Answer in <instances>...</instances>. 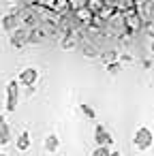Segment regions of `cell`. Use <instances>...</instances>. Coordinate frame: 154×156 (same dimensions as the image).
<instances>
[{
	"mask_svg": "<svg viewBox=\"0 0 154 156\" xmlns=\"http://www.w3.org/2000/svg\"><path fill=\"white\" fill-rule=\"evenodd\" d=\"M152 143H154V133H152L148 126H139V128L135 130V135H133V145H135V150L145 152V150L152 147Z\"/></svg>",
	"mask_w": 154,
	"mask_h": 156,
	"instance_id": "cell-1",
	"label": "cell"
},
{
	"mask_svg": "<svg viewBox=\"0 0 154 156\" xmlns=\"http://www.w3.org/2000/svg\"><path fill=\"white\" fill-rule=\"evenodd\" d=\"M30 32L32 30H28V28H15L13 32H9L11 37H9V43H11V47H15V49H22V47H26L28 43H30Z\"/></svg>",
	"mask_w": 154,
	"mask_h": 156,
	"instance_id": "cell-2",
	"label": "cell"
},
{
	"mask_svg": "<svg viewBox=\"0 0 154 156\" xmlns=\"http://www.w3.org/2000/svg\"><path fill=\"white\" fill-rule=\"evenodd\" d=\"M20 79L15 81V79H11L9 83H7V111L9 113H13L15 111V107H17V103H20Z\"/></svg>",
	"mask_w": 154,
	"mask_h": 156,
	"instance_id": "cell-3",
	"label": "cell"
},
{
	"mask_svg": "<svg viewBox=\"0 0 154 156\" xmlns=\"http://www.w3.org/2000/svg\"><path fill=\"white\" fill-rule=\"evenodd\" d=\"M124 20H126V28H128V32H135V30H141V26H143V17H141V13L139 11H135V9H131V11H126L124 13Z\"/></svg>",
	"mask_w": 154,
	"mask_h": 156,
	"instance_id": "cell-4",
	"label": "cell"
},
{
	"mask_svg": "<svg viewBox=\"0 0 154 156\" xmlns=\"http://www.w3.org/2000/svg\"><path fill=\"white\" fill-rule=\"evenodd\" d=\"M37 79H39V71H37L34 66H26V69H22V73H20V81H22V86H34Z\"/></svg>",
	"mask_w": 154,
	"mask_h": 156,
	"instance_id": "cell-5",
	"label": "cell"
},
{
	"mask_svg": "<svg viewBox=\"0 0 154 156\" xmlns=\"http://www.w3.org/2000/svg\"><path fill=\"white\" fill-rule=\"evenodd\" d=\"M94 141H96V145H109L111 143V135H109V130L103 124L94 126Z\"/></svg>",
	"mask_w": 154,
	"mask_h": 156,
	"instance_id": "cell-6",
	"label": "cell"
},
{
	"mask_svg": "<svg viewBox=\"0 0 154 156\" xmlns=\"http://www.w3.org/2000/svg\"><path fill=\"white\" fill-rule=\"evenodd\" d=\"M11 126L7 122V115H0V145H7L11 143Z\"/></svg>",
	"mask_w": 154,
	"mask_h": 156,
	"instance_id": "cell-7",
	"label": "cell"
},
{
	"mask_svg": "<svg viewBox=\"0 0 154 156\" xmlns=\"http://www.w3.org/2000/svg\"><path fill=\"white\" fill-rule=\"evenodd\" d=\"M139 13H141V17L148 24H154V0H145V2H141Z\"/></svg>",
	"mask_w": 154,
	"mask_h": 156,
	"instance_id": "cell-8",
	"label": "cell"
},
{
	"mask_svg": "<svg viewBox=\"0 0 154 156\" xmlns=\"http://www.w3.org/2000/svg\"><path fill=\"white\" fill-rule=\"evenodd\" d=\"M2 28H5L7 32H13L15 28H20V15H17V13H7V15L2 17Z\"/></svg>",
	"mask_w": 154,
	"mask_h": 156,
	"instance_id": "cell-9",
	"label": "cell"
},
{
	"mask_svg": "<svg viewBox=\"0 0 154 156\" xmlns=\"http://www.w3.org/2000/svg\"><path fill=\"white\" fill-rule=\"evenodd\" d=\"M30 145H32L30 133H28V130H22V133L17 135V139H15V147H17L20 152H26V150H30Z\"/></svg>",
	"mask_w": 154,
	"mask_h": 156,
	"instance_id": "cell-10",
	"label": "cell"
},
{
	"mask_svg": "<svg viewBox=\"0 0 154 156\" xmlns=\"http://www.w3.org/2000/svg\"><path fill=\"white\" fill-rule=\"evenodd\" d=\"M79 47H81V51L88 56V58H96V56H101V51H98V47L94 45V43H90L88 39H84L81 43H79Z\"/></svg>",
	"mask_w": 154,
	"mask_h": 156,
	"instance_id": "cell-11",
	"label": "cell"
},
{
	"mask_svg": "<svg viewBox=\"0 0 154 156\" xmlns=\"http://www.w3.org/2000/svg\"><path fill=\"white\" fill-rule=\"evenodd\" d=\"M96 15L88 9V7H81V9H75V20L77 22H86V24H90V20H94Z\"/></svg>",
	"mask_w": 154,
	"mask_h": 156,
	"instance_id": "cell-12",
	"label": "cell"
},
{
	"mask_svg": "<svg viewBox=\"0 0 154 156\" xmlns=\"http://www.w3.org/2000/svg\"><path fill=\"white\" fill-rule=\"evenodd\" d=\"M58 145H60V139H58V135H47L45 137V141H43V147L47 150V152H56L58 150Z\"/></svg>",
	"mask_w": 154,
	"mask_h": 156,
	"instance_id": "cell-13",
	"label": "cell"
},
{
	"mask_svg": "<svg viewBox=\"0 0 154 156\" xmlns=\"http://www.w3.org/2000/svg\"><path fill=\"white\" fill-rule=\"evenodd\" d=\"M75 43H77V41H75L73 34H64V37L60 39V47H62V49H73Z\"/></svg>",
	"mask_w": 154,
	"mask_h": 156,
	"instance_id": "cell-14",
	"label": "cell"
},
{
	"mask_svg": "<svg viewBox=\"0 0 154 156\" xmlns=\"http://www.w3.org/2000/svg\"><path fill=\"white\" fill-rule=\"evenodd\" d=\"M109 154H111L109 145H96V150H94V156H109Z\"/></svg>",
	"mask_w": 154,
	"mask_h": 156,
	"instance_id": "cell-15",
	"label": "cell"
},
{
	"mask_svg": "<svg viewBox=\"0 0 154 156\" xmlns=\"http://www.w3.org/2000/svg\"><path fill=\"white\" fill-rule=\"evenodd\" d=\"M116 60H118L116 51H111V49H109V51H105V56H103V62H105V64H109V62H116Z\"/></svg>",
	"mask_w": 154,
	"mask_h": 156,
	"instance_id": "cell-16",
	"label": "cell"
},
{
	"mask_svg": "<svg viewBox=\"0 0 154 156\" xmlns=\"http://www.w3.org/2000/svg\"><path fill=\"white\" fill-rule=\"evenodd\" d=\"M86 5H88V0H71L73 11H75V9H81V7H86Z\"/></svg>",
	"mask_w": 154,
	"mask_h": 156,
	"instance_id": "cell-17",
	"label": "cell"
},
{
	"mask_svg": "<svg viewBox=\"0 0 154 156\" xmlns=\"http://www.w3.org/2000/svg\"><path fill=\"white\" fill-rule=\"evenodd\" d=\"M107 69H109V73H111V75H116V73L120 71V62H118V60H116V62H109V64H107Z\"/></svg>",
	"mask_w": 154,
	"mask_h": 156,
	"instance_id": "cell-18",
	"label": "cell"
},
{
	"mask_svg": "<svg viewBox=\"0 0 154 156\" xmlns=\"http://www.w3.org/2000/svg\"><path fill=\"white\" fill-rule=\"evenodd\" d=\"M81 109H84V113H86V115H90V118H92V115H94V111H92V109H90V107H88V105H84V107H81Z\"/></svg>",
	"mask_w": 154,
	"mask_h": 156,
	"instance_id": "cell-19",
	"label": "cell"
},
{
	"mask_svg": "<svg viewBox=\"0 0 154 156\" xmlns=\"http://www.w3.org/2000/svg\"><path fill=\"white\" fill-rule=\"evenodd\" d=\"M150 49H152V54H154V41H152V45H150Z\"/></svg>",
	"mask_w": 154,
	"mask_h": 156,
	"instance_id": "cell-20",
	"label": "cell"
}]
</instances>
